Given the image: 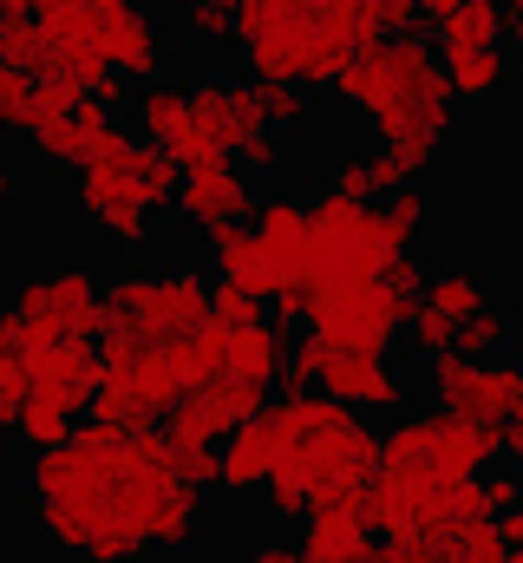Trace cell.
Wrapping results in <instances>:
<instances>
[{"mask_svg": "<svg viewBox=\"0 0 523 563\" xmlns=\"http://www.w3.org/2000/svg\"><path fill=\"white\" fill-rule=\"evenodd\" d=\"M26 505L40 531L79 563H137L144 551H190L203 492L170 472L164 432L73 420L59 445L33 452Z\"/></svg>", "mask_w": 523, "mask_h": 563, "instance_id": "obj_1", "label": "cell"}, {"mask_svg": "<svg viewBox=\"0 0 523 563\" xmlns=\"http://www.w3.org/2000/svg\"><path fill=\"white\" fill-rule=\"evenodd\" d=\"M334 92H341V106L367 112L374 132H380V144L399 151L419 177L445 157L458 106H452V92H445V73H438L425 33H399V40L360 46V53L341 66Z\"/></svg>", "mask_w": 523, "mask_h": 563, "instance_id": "obj_2", "label": "cell"}, {"mask_svg": "<svg viewBox=\"0 0 523 563\" xmlns=\"http://www.w3.org/2000/svg\"><path fill=\"white\" fill-rule=\"evenodd\" d=\"M230 40L256 86L314 92L334 86L360 46H374V26L360 20V0H236Z\"/></svg>", "mask_w": 523, "mask_h": 563, "instance_id": "obj_3", "label": "cell"}, {"mask_svg": "<svg viewBox=\"0 0 523 563\" xmlns=\"http://www.w3.org/2000/svg\"><path fill=\"white\" fill-rule=\"evenodd\" d=\"M275 413H281V452L301 459L321 485L360 492L380 472V432L360 413H347V407H334L321 394H281Z\"/></svg>", "mask_w": 523, "mask_h": 563, "instance_id": "obj_4", "label": "cell"}, {"mask_svg": "<svg viewBox=\"0 0 523 563\" xmlns=\"http://www.w3.org/2000/svg\"><path fill=\"white\" fill-rule=\"evenodd\" d=\"M170 190H177V164H170L164 151H151L144 139L112 144L99 164L79 170V203H86V217H92L105 236H119V243H144V236H151V217L170 203Z\"/></svg>", "mask_w": 523, "mask_h": 563, "instance_id": "obj_5", "label": "cell"}, {"mask_svg": "<svg viewBox=\"0 0 523 563\" xmlns=\"http://www.w3.org/2000/svg\"><path fill=\"white\" fill-rule=\"evenodd\" d=\"M203 314H210V282H203V269H190V263L99 276V334L105 328H125V334L151 341V347H170Z\"/></svg>", "mask_w": 523, "mask_h": 563, "instance_id": "obj_6", "label": "cell"}, {"mask_svg": "<svg viewBox=\"0 0 523 563\" xmlns=\"http://www.w3.org/2000/svg\"><path fill=\"white\" fill-rule=\"evenodd\" d=\"M380 465H412L438 485L452 478H485L498 465V426H465L452 413H392L380 432Z\"/></svg>", "mask_w": 523, "mask_h": 563, "instance_id": "obj_7", "label": "cell"}, {"mask_svg": "<svg viewBox=\"0 0 523 563\" xmlns=\"http://www.w3.org/2000/svg\"><path fill=\"white\" fill-rule=\"evenodd\" d=\"M7 314H13L20 354L53 347V341H99V276L79 263L33 269V276H20Z\"/></svg>", "mask_w": 523, "mask_h": 563, "instance_id": "obj_8", "label": "cell"}, {"mask_svg": "<svg viewBox=\"0 0 523 563\" xmlns=\"http://www.w3.org/2000/svg\"><path fill=\"white\" fill-rule=\"evenodd\" d=\"M425 387H432L438 413H452V420H465V426H504L523 413L518 354H498V361H465V354L425 361Z\"/></svg>", "mask_w": 523, "mask_h": 563, "instance_id": "obj_9", "label": "cell"}, {"mask_svg": "<svg viewBox=\"0 0 523 563\" xmlns=\"http://www.w3.org/2000/svg\"><path fill=\"white\" fill-rule=\"evenodd\" d=\"M399 308H392V295L380 282H341V288H327L314 308H308V334H321L327 347H341V354H367V361H392V347H399Z\"/></svg>", "mask_w": 523, "mask_h": 563, "instance_id": "obj_10", "label": "cell"}, {"mask_svg": "<svg viewBox=\"0 0 523 563\" xmlns=\"http://www.w3.org/2000/svg\"><path fill=\"white\" fill-rule=\"evenodd\" d=\"M86 46L99 53L105 73L131 86L164 79V33L144 0H86Z\"/></svg>", "mask_w": 523, "mask_h": 563, "instance_id": "obj_11", "label": "cell"}, {"mask_svg": "<svg viewBox=\"0 0 523 563\" xmlns=\"http://www.w3.org/2000/svg\"><path fill=\"white\" fill-rule=\"evenodd\" d=\"M308 394H321V400H334V407H347V413H405V380L392 374V361H367V354H341V347H327L321 334H314V387Z\"/></svg>", "mask_w": 523, "mask_h": 563, "instance_id": "obj_12", "label": "cell"}, {"mask_svg": "<svg viewBox=\"0 0 523 563\" xmlns=\"http://www.w3.org/2000/svg\"><path fill=\"white\" fill-rule=\"evenodd\" d=\"M20 367H26V394H33V400L59 407L66 420H86V407H92V394H99V354H92V341L33 347V354H20Z\"/></svg>", "mask_w": 523, "mask_h": 563, "instance_id": "obj_13", "label": "cell"}, {"mask_svg": "<svg viewBox=\"0 0 523 563\" xmlns=\"http://www.w3.org/2000/svg\"><path fill=\"white\" fill-rule=\"evenodd\" d=\"M262 407H268V394H256V387H243V380H210V387L183 394L157 432H164V445H216L230 426H243L249 413H262Z\"/></svg>", "mask_w": 523, "mask_h": 563, "instance_id": "obj_14", "label": "cell"}, {"mask_svg": "<svg viewBox=\"0 0 523 563\" xmlns=\"http://www.w3.org/2000/svg\"><path fill=\"white\" fill-rule=\"evenodd\" d=\"M170 210L197 230H223V223H249L256 210V184L236 164H203V170H177Z\"/></svg>", "mask_w": 523, "mask_h": 563, "instance_id": "obj_15", "label": "cell"}, {"mask_svg": "<svg viewBox=\"0 0 523 563\" xmlns=\"http://www.w3.org/2000/svg\"><path fill=\"white\" fill-rule=\"evenodd\" d=\"M131 132L105 112V106H92V99H79L66 119H53V125H40L33 132V151L46 157V164H59V170H86V164H99L112 144H125Z\"/></svg>", "mask_w": 523, "mask_h": 563, "instance_id": "obj_16", "label": "cell"}, {"mask_svg": "<svg viewBox=\"0 0 523 563\" xmlns=\"http://www.w3.org/2000/svg\"><path fill=\"white\" fill-rule=\"evenodd\" d=\"M275 459H281V413H275V400H268L262 413H249L243 426L223 432V445H216V485H230V492L268 485Z\"/></svg>", "mask_w": 523, "mask_h": 563, "instance_id": "obj_17", "label": "cell"}, {"mask_svg": "<svg viewBox=\"0 0 523 563\" xmlns=\"http://www.w3.org/2000/svg\"><path fill=\"white\" fill-rule=\"evenodd\" d=\"M432 59H465V53H498L504 40H518V20L498 0H458L445 20H432Z\"/></svg>", "mask_w": 523, "mask_h": 563, "instance_id": "obj_18", "label": "cell"}, {"mask_svg": "<svg viewBox=\"0 0 523 563\" xmlns=\"http://www.w3.org/2000/svg\"><path fill=\"white\" fill-rule=\"evenodd\" d=\"M301 518H308V531H301L294 551L308 563H360L367 544H374L367 511H360V492H347V498H334V505H314V511H301Z\"/></svg>", "mask_w": 523, "mask_h": 563, "instance_id": "obj_19", "label": "cell"}, {"mask_svg": "<svg viewBox=\"0 0 523 563\" xmlns=\"http://www.w3.org/2000/svg\"><path fill=\"white\" fill-rule=\"evenodd\" d=\"M249 230H256L262 263H268L275 288H288L294 269H301V250H308V236H301V203H294V197H256ZM268 301H275V295H268Z\"/></svg>", "mask_w": 523, "mask_h": 563, "instance_id": "obj_20", "label": "cell"}, {"mask_svg": "<svg viewBox=\"0 0 523 563\" xmlns=\"http://www.w3.org/2000/svg\"><path fill=\"white\" fill-rule=\"evenodd\" d=\"M288 328L281 321H249V328H236L230 334V361H223V380H243V387H256V394H268V387H281V361H288Z\"/></svg>", "mask_w": 523, "mask_h": 563, "instance_id": "obj_21", "label": "cell"}, {"mask_svg": "<svg viewBox=\"0 0 523 563\" xmlns=\"http://www.w3.org/2000/svg\"><path fill=\"white\" fill-rule=\"evenodd\" d=\"M210 263H216V282H230V288H243V295H256V301L275 295V276H268V263H262V243H256L249 223L210 230Z\"/></svg>", "mask_w": 523, "mask_h": 563, "instance_id": "obj_22", "label": "cell"}, {"mask_svg": "<svg viewBox=\"0 0 523 563\" xmlns=\"http://www.w3.org/2000/svg\"><path fill=\"white\" fill-rule=\"evenodd\" d=\"M419 301L438 314V321H465V314H478L485 301H491V282H485V269H425V288H419Z\"/></svg>", "mask_w": 523, "mask_h": 563, "instance_id": "obj_23", "label": "cell"}, {"mask_svg": "<svg viewBox=\"0 0 523 563\" xmlns=\"http://www.w3.org/2000/svg\"><path fill=\"white\" fill-rule=\"evenodd\" d=\"M438 73H445L452 106H478V99H498V92H504L511 53H504V46H498V53H465V59H445Z\"/></svg>", "mask_w": 523, "mask_h": 563, "instance_id": "obj_24", "label": "cell"}, {"mask_svg": "<svg viewBox=\"0 0 523 563\" xmlns=\"http://www.w3.org/2000/svg\"><path fill=\"white\" fill-rule=\"evenodd\" d=\"M452 354H465V361H498V354H511V308H504V301H485L478 314H465V321L452 328Z\"/></svg>", "mask_w": 523, "mask_h": 563, "instance_id": "obj_25", "label": "cell"}, {"mask_svg": "<svg viewBox=\"0 0 523 563\" xmlns=\"http://www.w3.org/2000/svg\"><path fill=\"white\" fill-rule=\"evenodd\" d=\"M26 400V367H20V334H13V314L0 308V439H13V413Z\"/></svg>", "mask_w": 523, "mask_h": 563, "instance_id": "obj_26", "label": "cell"}, {"mask_svg": "<svg viewBox=\"0 0 523 563\" xmlns=\"http://www.w3.org/2000/svg\"><path fill=\"white\" fill-rule=\"evenodd\" d=\"M374 210H380V223H387L392 250H419V236H425V217H432L419 184H412V190H392V197H380Z\"/></svg>", "mask_w": 523, "mask_h": 563, "instance_id": "obj_27", "label": "cell"}, {"mask_svg": "<svg viewBox=\"0 0 523 563\" xmlns=\"http://www.w3.org/2000/svg\"><path fill=\"white\" fill-rule=\"evenodd\" d=\"M360 563H458V544H438L425 531H412V538H374Z\"/></svg>", "mask_w": 523, "mask_h": 563, "instance_id": "obj_28", "label": "cell"}, {"mask_svg": "<svg viewBox=\"0 0 523 563\" xmlns=\"http://www.w3.org/2000/svg\"><path fill=\"white\" fill-rule=\"evenodd\" d=\"M66 413H59V407H46V400H33V394H26V400H20V413H13V439H20V445H33V452H46V445H59V439H66Z\"/></svg>", "mask_w": 523, "mask_h": 563, "instance_id": "obj_29", "label": "cell"}, {"mask_svg": "<svg viewBox=\"0 0 523 563\" xmlns=\"http://www.w3.org/2000/svg\"><path fill=\"white\" fill-rule=\"evenodd\" d=\"M0 132H40V112H33V79H20L13 66H0Z\"/></svg>", "mask_w": 523, "mask_h": 563, "instance_id": "obj_30", "label": "cell"}, {"mask_svg": "<svg viewBox=\"0 0 523 563\" xmlns=\"http://www.w3.org/2000/svg\"><path fill=\"white\" fill-rule=\"evenodd\" d=\"M249 86H256V79H249ZM256 106H262V119H268V132L308 125V92H294V86H256Z\"/></svg>", "mask_w": 523, "mask_h": 563, "instance_id": "obj_31", "label": "cell"}, {"mask_svg": "<svg viewBox=\"0 0 523 563\" xmlns=\"http://www.w3.org/2000/svg\"><path fill=\"white\" fill-rule=\"evenodd\" d=\"M419 184V170L399 157V151H367V197H392V190H412Z\"/></svg>", "mask_w": 523, "mask_h": 563, "instance_id": "obj_32", "label": "cell"}, {"mask_svg": "<svg viewBox=\"0 0 523 563\" xmlns=\"http://www.w3.org/2000/svg\"><path fill=\"white\" fill-rule=\"evenodd\" d=\"M360 20L374 26V40H399V33H425L412 0H360Z\"/></svg>", "mask_w": 523, "mask_h": 563, "instance_id": "obj_33", "label": "cell"}, {"mask_svg": "<svg viewBox=\"0 0 523 563\" xmlns=\"http://www.w3.org/2000/svg\"><path fill=\"white\" fill-rule=\"evenodd\" d=\"M210 321H223V328H249V321H262V301L256 295H243V288H230V282H210Z\"/></svg>", "mask_w": 523, "mask_h": 563, "instance_id": "obj_34", "label": "cell"}, {"mask_svg": "<svg viewBox=\"0 0 523 563\" xmlns=\"http://www.w3.org/2000/svg\"><path fill=\"white\" fill-rule=\"evenodd\" d=\"M190 40H230V13H210V7H183L177 13Z\"/></svg>", "mask_w": 523, "mask_h": 563, "instance_id": "obj_35", "label": "cell"}, {"mask_svg": "<svg viewBox=\"0 0 523 563\" xmlns=\"http://www.w3.org/2000/svg\"><path fill=\"white\" fill-rule=\"evenodd\" d=\"M249 563H308V558H301L294 544H262V551H256Z\"/></svg>", "mask_w": 523, "mask_h": 563, "instance_id": "obj_36", "label": "cell"}, {"mask_svg": "<svg viewBox=\"0 0 523 563\" xmlns=\"http://www.w3.org/2000/svg\"><path fill=\"white\" fill-rule=\"evenodd\" d=\"M458 0H412V13H419V26H432V20H445Z\"/></svg>", "mask_w": 523, "mask_h": 563, "instance_id": "obj_37", "label": "cell"}, {"mask_svg": "<svg viewBox=\"0 0 523 563\" xmlns=\"http://www.w3.org/2000/svg\"><path fill=\"white\" fill-rule=\"evenodd\" d=\"M13 190H20V164L0 151V197H13Z\"/></svg>", "mask_w": 523, "mask_h": 563, "instance_id": "obj_38", "label": "cell"}, {"mask_svg": "<svg viewBox=\"0 0 523 563\" xmlns=\"http://www.w3.org/2000/svg\"><path fill=\"white\" fill-rule=\"evenodd\" d=\"M177 7H210V13H236V0H177Z\"/></svg>", "mask_w": 523, "mask_h": 563, "instance_id": "obj_39", "label": "cell"}, {"mask_svg": "<svg viewBox=\"0 0 523 563\" xmlns=\"http://www.w3.org/2000/svg\"><path fill=\"white\" fill-rule=\"evenodd\" d=\"M40 0H0V13H33Z\"/></svg>", "mask_w": 523, "mask_h": 563, "instance_id": "obj_40", "label": "cell"}]
</instances>
